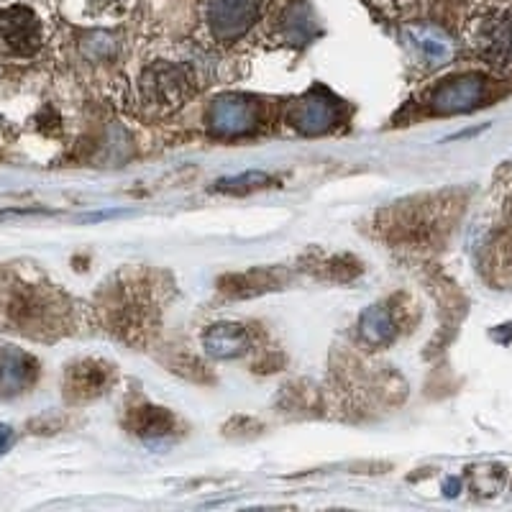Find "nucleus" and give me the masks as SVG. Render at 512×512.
Instances as JSON below:
<instances>
[{"label":"nucleus","instance_id":"7ed1b4c3","mask_svg":"<svg viewBox=\"0 0 512 512\" xmlns=\"http://www.w3.org/2000/svg\"><path fill=\"white\" fill-rule=\"evenodd\" d=\"M190 88V70L182 64H157L141 80V93L152 105H180Z\"/></svg>","mask_w":512,"mask_h":512},{"label":"nucleus","instance_id":"20e7f679","mask_svg":"<svg viewBox=\"0 0 512 512\" xmlns=\"http://www.w3.org/2000/svg\"><path fill=\"white\" fill-rule=\"evenodd\" d=\"M338 116H341L338 100L333 98L328 90L315 88L310 90L305 98H300L292 105L290 121L295 123L303 134H323V131L336 126Z\"/></svg>","mask_w":512,"mask_h":512},{"label":"nucleus","instance_id":"4468645a","mask_svg":"<svg viewBox=\"0 0 512 512\" xmlns=\"http://www.w3.org/2000/svg\"><path fill=\"white\" fill-rule=\"evenodd\" d=\"M269 177L264 172H246L241 177H231V180H221L218 182V190H228V192H244V190H254V187L267 185Z\"/></svg>","mask_w":512,"mask_h":512},{"label":"nucleus","instance_id":"f03ea898","mask_svg":"<svg viewBox=\"0 0 512 512\" xmlns=\"http://www.w3.org/2000/svg\"><path fill=\"white\" fill-rule=\"evenodd\" d=\"M262 0H208V26L218 41H236L254 26Z\"/></svg>","mask_w":512,"mask_h":512},{"label":"nucleus","instance_id":"423d86ee","mask_svg":"<svg viewBox=\"0 0 512 512\" xmlns=\"http://www.w3.org/2000/svg\"><path fill=\"white\" fill-rule=\"evenodd\" d=\"M210 128L218 136H239L256 126V105L239 95H226L210 105Z\"/></svg>","mask_w":512,"mask_h":512},{"label":"nucleus","instance_id":"9d476101","mask_svg":"<svg viewBox=\"0 0 512 512\" xmlns=\"http://www.w3.org/2000/svg\"><path fill=\"white\" fill-rule=\"evenodd\" d=\"M36 374V364L18 349H8L3 354V364H0V392L3 395H13L29 387L31 379Z\"/></svg>","mask_w":512,"mask_h":512},{"label":"nucleus","instance_id":"2eb2a0df","mask_svg":"<svg viewBox=\"0 0 512 512\" xmlns=\"http://www.w3.org/2000/svg\"><path fill=\"white\" fill-rule=\"evenodd\" d=\"M11 438H13L11 428H8V425H0V454L11 446Z\"/></svg>","mask_w":512,"mask_h":512},{"label":"nucleus","instance_id":"6e6552de","mask_svg":"<svg viewBox=\"0 0 512 512\" xmlns=\"http://www.w3.org/2000/svg\"><path fill=\"white\" fill-rule=\"evenodd\" d=\"M113 372L108 364L103 361H80L77 367L70 369V377H67V390L77 397V400H90V397L105 392V387L111 384Z\"/></svg>","mask_w":512,"mask_h":512},{"label":"nucleus","instance_id":"39448f33","mask_svg":"<svg viewBox=\"0 0 512 512\" xmlns=\"http://www.w3.org/2000/svg\"><path fill=\"white\" fill-rule=\"evenodd\" d=\"M41 41V26L29 8H8L0 13V44L8 52L31 54Z\"/></svg>","mask_w":512,"mask_h":512},{"label":"nucleus","instance_id":"0eeeda50","mask_svg":"<svg viewBox=\"0 0 512 512\" xmlns=\"http://www.w3.org/2000/svg\"><path fill=\"white\" fill-rule=\"evenodd\" d=\"M484 100V80L477 75L456 77L433 93L431 108L438 113H464Z\"/></svg>","mask_w":512,"mask_h":512},{"label":"nucleus","instance_id":"f257e3e1","mask_svg":"<svg viewBox=\"0 0 512 512\" xmlns=\"http://www.w3.org/2000/svg\"><path fill=\"white\" fill-rule=\"evenodd\" d=\"M472 47L495 70H512V8H495L474 21Z\"/></svg>","mask_w":512,"mask_h":512},{"label":"nucleus","instance_id":"ddd939ff","mask_svg":"<svg viewBox=\"0 0 512 512\" xmlns=\"http://www.w3.org/2000/svg\"><path fill=\"white\" fill-rule=\"evenodd\" d=\"M410 41H413L415 47L420 49L425 59L431 64H441L451 57L454 47H451V41L441 34L438 29H431V26H418V29L408 31Z\"/></svg>","mask_w":512,"mask_h":512},{"label":"nucleus","instance_id":"1a4fd4ad","mask_svg":"<svg viewBox=\"0 0 512 512\" xmlns=\"http://www.w3.org/2000/svg\"><path fill=\"white\" fill-rule=\"evenodd\" d=\"M205 349L218 359H233V356L244 354L249 346V336H246L244 326L236 323H221V326H210L203 336Z\"/></svg>","mask_w":512,"mask_h":512},{"label":"nucleus","instance_id":"f8f14e48","mask_svg":"<svg viewBox=\"0 0 512 512\" xmlns=\"http://www.w3.org/2000/svg\"><path fill=\"white\" fill-rule=\"evenodd\" d=\"M361 338L372 346H384L390 344L392 336H395V323H392L390 313L382 305H372L369 310H364L359 318Z\"/></svg>","mask_w":512,"mask_h":512},{"label":"nucleus","instance_id":"9b49d317","mask_svg":"<svg viewBox=\"0 0 512 512\" xmlns=\"http://www.w3.org/2000/svg\"><path fill=\"white\" fill-rule=\"evenodd\" d=\"M177 420L164 408H139L131 413L128 428L141 438H164L175 431Z\"/></svg>","mask_w":512,"mask_h":512}]
</instances>
